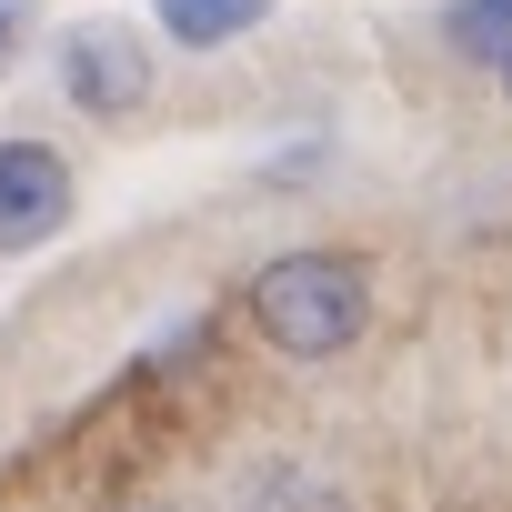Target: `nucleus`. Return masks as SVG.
<instances>
[{"instance_id":"f257e3e1","label":"nucleus","mask_w":512,"mask_h":512,"mask_svg":"<svg viewBox=\"0 0 512 512\" xmlns=\"http://www.w3.org/2000/svg\"><path fill=\"white\" fill-rule=\"evenodd\" d=\"M241 302H251V332L282 362L322 372V362L362 352V332H372V262L362 251H322V241L312 251H272Z\"/></svg>"},{"instance_id":"f03ea898","label":"nucleus","mask_w":512,"mask_h":512,"mask_svg":"<svg viewBox=\"0 0 512 512\" xmlns=\"http://www.w3.org/2000/svg\"><path fill=\"white\" fill-rule=\"evenodd\" d=\"M71 211H81L71 161H61L51 141L11 131V141H0V262H31V251H51V241L71 231Z\"/></svg>"},{"instance_id":"7ed1b4c3","label":"nucleus","mask_w":512,"mask_h":512,"mask_svg":"<svg viewBox=\"0 0 512 512\" xmlns=\"http://www.w3.org/2000/svg\"><path fill=\"white\" fill-rule=\"evenodd\" d=\"M61 91H71V111H91V121L141 111V101H151V51H141V31H121V21L61 31Z\"/></svg>"},{"instance_id":"20e7f679","label":"nucleus","mask_w":512,"mask_h":512,"mask_svg":"<svg viewBox=\"0 0 512 512\" xmlns=\"http://www.w3.org/2000/svg\"><path fill=\"white\" fill-rule=\"evenodd\" d=\"M151 21L181 41V51H231L272 21V0H151Z\"/></svg>"},{"instance_id":"39448f33","label":"nucleus","mask_w":512,"mask_h":512,"mask_svg":"<svg viewBox=\"0 0 512 512\" xmlns=\"http://www.w3.org/2000/svg\"><path fill=\"white\" fill-rule=\"evenodd\" d=\"M442 31H452V51H462V61H482V71H502V81H512V0H452Z\"/></svg>"},{"instance_id":"423d86ee","label":"nucleus","mask_w":512,"mask_h":512,"mask_svg":"<svg viewBox=\"0 0 512 512\" xmlns=\"http://www.w3.org/2000/svg\"><path fill=\"white\" fill-rule=\"evenodd\" d=\"M231 492H251V502H262V492H272V502H322L332 482H322V472H302V462H241V472H231Z\"/></svg>"},{"instance_id":"0eeeda50","label":"nucleus","mask_w":512,"mask_h":512,"mask_svg":"<svg viewBox=\"0 0 512 512\" xmlns=\"http://www.w3.org/2000/svg\"><path fill=\"white\" fill-rule=\"evenodd\" d=\"M0 61H11V11H0Z\"/></svg>"}]
</instances>
